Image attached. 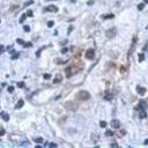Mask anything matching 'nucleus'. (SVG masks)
Returning a JSON list of instances; mask_svg holds the SVG:
<instances>
[{
  "label": "nucleus",
  "mask_w": 148,
  "mask_h": 148,
  "mask_svg": "<svg viewBox=\"0 0 148 148\" xmlns=\"http://www.w3.org/2000/svg\"><path fill=\"white\" fill-rule=\"evenodd\" d=\"M35 142H37V143H42V142H43V138H40V136L35 138Z\"/></svg>",
  "instance_id": "nucleus-14"
},
{
  "label": "nucleus",
  "mask_w": 148,
  "mask_h": 148,
  "mask_svg": "<svg viewBox=\"0 0 148 148\" xmlns=\"http://www.w3.org/2000/svg\"><path fill=\"white\" fill-rule=\"evenodd\" d=\"M143 143H145V145H148V139H147V140H145V142H143Z\"/></svg>",
  "instance_id": "nucleus-37"
},
{
  "label": "nucleus",
  "mask_w": 148,
  "mask_h": 148,
  "mask_svg": "<svg viewBox=\"0 0 148 148\" xmlns=\"http://www.w3.org/2000/svg\"><path fill=\"white\" fill-rule=\"evenodd\" d=\"M104 18H113V14H109V15H105V16H103Z\"/></svg>",
  "instance_id": "nucleus-21"
},
{
  "label": "nucleus",
  "mask_w": 148,
  "mask_h": 148,
  "mask_svg": "<svg viewBox=\"0 0 148 148\" xmlns=\"http://www.w3.org/2000/svg\"><path fill=\"white\" fill-rule=\"evenodd\" d=\"M0 52H1V53L5 52V45H1V46H0Z\"/></svg>",
  "instance_id": "nucleus-29"
},
{
  "label": "nucleus",
  "mask_w": 148,
  "mask_h": 148,
  "mask_svg": "<svg viewBox=\"0 0 148 148\" xmlns=\"http://www.w3.org/2000/svg\"><path fill=\"white\" fill-rule=\"evenodd\" d=\"M17 87H18V88H23V87H24V83H23V82H18V83H17Z\"/></svg>",
  "instance_id": "nucleus-25"
},
{
  "label": "nucleus",
  "mask_w": 148,
  "mask_h": 148,
  "mask_svg": "<svg viewBox=\"0 0 148 148\" xmlns=\"http://www.w3.org/2000/svg\"><path fill=\"white\" fill-rule=\"evenodd\" d=\"M105 135H108V136H112V135H113V132H112V131H106V132H105Z\"/></svg>",
  "instance_id": "nucleus-18"
},
{
  "label": "nucleus",
  "mask_w": 148,
  "mask_h": 148,
  "mask_svg": "<svg viewBox=\"0 0 148 148\" xmlns=\"http://www.w3.org/2000/svg\"><path fill=\"white\" fill-rule=\"evenodd\" d=\"M77 96H79V98H80V99H83V101H84V99L87 101V99H89V98H90V94H89L88 91H86V90H81V91L79 92V95H77Z\"/></svg>",
  "instance_id": "nucleus-1"
},
{
  "label": "nucleus",
  "mask_w": 148,
  "mask_h": 148,
  "mask_svg": "<svg viewBox=\"0 0 148 148\" xmlns=\"http://www.w3.org/2000/svg\"><path fill=\"white\" fill-rule=\"evenodd\" d=\"M147 117V113H146V110H139V118L140 119H143Z\"/></svg>",
  "instance_id": "nucleus-8"
},
{
  "label": "nucleus",
  "mask_w": 148,
  "mask_h": 148,
  "mask_svg": "<svg viewBox=\"0 0 148 148\" xmlns=\"http://www.w3.org/2000/svg\"><path fill=\"white\" fill-rule=\"evenodd\" d=\"M103 98H104L105 101H112V98H113V95H112V92H109V91H106V92L104 94Z\"/></svg>",
  "instance_id": "nucleus-6"
},
{
  "label": "nucleus",
  "mask_w": 148,
  "mask_h": 148,
  "mask_svg": "<svg viewBox=\"0 0 148 148\" xmlns=\"http://www.w3.org/2000/svg\"><path fill=\"white\" fill-rule=\"evenodd\" d=\"M20 146H30V142L29 141H24V142H21Z\"/></svg>",
  "instance_id": "nucleus-19"
},
{
  "label": "nucleus",
  "mask_w": 148,
  "mask_h": 148,
  "mask_svg": "<svg viewBox=\"0 0 148 148\" xmlns=\"http://www.w3.org/2000/svg\"><path fill=\"white\" fill-rule=\"evenodd\" d=\"M8 91H9V92H13V91H14V87H13V86H9V87H8Z\"/></svg>",
  "instance_id": "nucleus-26"
},
{
  "label": "nucleus",
  "mask_w": 148,
  "mask_h": 148,
  "mask_svg": "<svg viewBox=\"0 0 148 148\" xmlns=\"http://www.w3.org/2000/svg\"><path fill=\"white\" fill-rule=\"evenodd\" d=\"M53 24H54V23H53V21H50V22H47V25H49V27H53Z\"/></svg>",
  "instance_id": "nucleus-31"
},
{
  "label": "nucleus",
  "mask_w": 148,
  "mask_h": 148,
  "mask_svg": "<svg viewBox=\"0 0 148 148\" xmlns=\"http://www.w3.org/2000/svg\"><path fill=\"white\" fill-rule=\"evenodd\" d=\"M145 3H148V0H145Z\"/></svg>",
  "instance_id": "nucleus-38"
},
{
  "label": "nucleus",
  "mask_w": 148,
  "mask_h": 148,
  "mask_svg": "<svg viewBox=\"0 0 148 148\" xmlns=\"http://www.w3.org/2000/svg\"><path fill=\"white\" fill-rule=\"evenodd\" d=\"M112 146H113V147H118V145H117V143H111V147H112Z\"/></svg>",
  "instance_id": "nucleus-36"
},
{
  "label": "nucleus",
  "mask_w": 148,
  "mask_h": 148,
  "mask_svg": "<svg viewBox=\"0 0 148 148\" xmlns=\"http://www.w3.org/2000/svg\"><path fill=\"white\" fill-rule=\"evenodd\" d=\"M116 34H117L116 29H110V30H108V31H106V37L112 38V37H114V36H116Z\"/></svg>",
  "instance_id": "nucleus-5"
},
{
  "label": "nucleus",
  "mask_w": 148,
  "mask_h": 148,
  "mask_svg": "<svg viewBox=\"0 0 148 148\" xmlns=\"http://www.w3.org/2000/svg\"><path fill=\"white\" fill-rule=\"evenodd\" d=\"M27 15H28V16H31V15H32V12H31V10H29V12L27 13Z\"/></svg>",
  "instance_id": "nucleus-35"
},
{
  "label": "nucleus",
  "mask_w": 148,
  "mask_h": 148,
  "mask_svg": "<svg viewBox=\"0 0 148 148\" xmlns=\"http://www.w3.org/2000/svg\"><path fill=\"white\" fill-rule=\"evenodd\" d=\"M111 126H112V128L118 130V128L120 127V121H119L118 119H112V120H111Z\"/></svg>",
  "instance_id": "nucleus-4"
},
{
  "label": "nucleus",
  "mask_w": 148,
  "mask_h": 148,
  "mask_svg": "<svg viewBox=\"0 0 148 148\" xmlns=\"http://www.w3.org/2000/svg\"><path fill=\"white\" fill-rule=\"evenodd\" d=\"M23 30H24L25 32H28V31H30V27H29V25H24V27H23Z\"/></svg>",
  "instance_id": "nucleus-20"
},
{
  "label": "nucleus",
  "mask_w": 148,
  "mask_h": 148,
  "mask_svg": "<svg viewBox=\"0 0 148 148\" xmlns=\"http://www.w3.org/2000/svg\"><path fill=\"white\" fill-rule=\"evenodd\" d=\"M49 146H50V147H57V143H53V142H52V143H49Z\"/></svg>",
  "instance_id": "nucleus-33"
},
{
  "label": "nucleus",
  "mask_w": 148,
  "mask_h": 148,
  "mask_svg": "<svg viewBox=\"0 0 148 148\" xmlns=\"http://www.w3.org/2000/svg\"><path fill=\"white\" fill-rule=\"evenodd\" d=\"M99 126H101V127H105V126H106V123H105V121H101V123H99Z\"/></svg>",
  "instance_id": "nucleus-27"
},
{
  "label": "nucleus",
  "mask_w": 148,
  "mask_h": 148,
  "mask_svg": "<svg viewBox=\"0 0 148 148\" xmlns=\"http://www.w3.org/2000/svg\"><path fill=\"white\" fill-rule=\"evenodd\" d=\"M136 90H138V92H139L140 95H143V94L146 92V89H145L143 87H140V86H139V87L136 88Z\"/></svg>",
  "instance_id": "nucleus-10"
},
{
  "label": "nucleus",
  "mask_w": 148,
  "mask_h": 148,
  "mask_svg": "<svg viewBox=\"0 0 148 148\" xmlns=\"http://www.w3.org/2000/svg\"><path fill=\"white\" fill-rule=\"evenodd\" d=\"M143 6H145L143 3H141V5H139V6H138V9H139V10H142V9H143Z\"/></svg>",
  "instance_id": "nucleus-28"
},
{
  "label": "nucleus",
  "mask_w": 148,
  "mask_h": 148,
  "mask_svg": "<svg viewBox=\"0 0 148 148\" xmlns=\"http://www.w3.org/2000/svg\"><path fill=\"white\" fill-rule=\"evenodd\" d=\"M3 134H5V130L1 128V131H0V135H3Z\"/></svg>",
  "instance_id": "nucleus-34"
},
{
  "label": "nucleus",
  "mask_w": 148,
  "mask_h": 148,
  "mask_svg": "<svg viewBox=\"0 0 148 148\" xmlns=\"http://www.w3.org/2000/svg\"><path fill=\"white\" fill-rule=\"evenodd\" d=\"M22 106H23V99L17 101V103H16V105H15V109H20V108H22Z\"/></svg>",
  "instance_id": "nucleus-11"
},
{
  "label": "nucleus",
  "mask_w": 148,
  "mask_h": 148,
  "mask_svg": "<svg viewBox=\"0 0 148 148\" xmlns=\"http://www.w3.org/2000/svg\"><path fill=\"white\" fill-rule=\"evenodd\" d=\"M44 10H45V12H52V13H57V12H58V7H56V6L51 5V6L45 7V8H44Z\"/></svg>",
  "instance_id": "nucleus-3"
},
{
  "label": "nucleus",
  "mask_w": 148,
  "mask_h": 148,
  "mask_svg": "<svg viewBox=\"0 0 148 148\" xmlns=\"http://www.w3.org/2000/svg\"><path fill=\"white\" fill-rule=\"evenodd\" d=\"M1 117H2V119L5 120V121H8L9 120V116H8V113H6V112H1Z\"/></svg>",
  "instance_id": "nucleus-9"
},
{
  "label": "nucleus",
  "mask_w": 148,
  "mask_h": 148,
  "mask_svg": "<svg viewBox=\"0 0 148 148\" xmlns=\"http://www.w3.org/2000/svg\"><path fill=\"white\" fill-rule=\"evenodd\" d=\"M65 72H66V75H67L68 77H69V76H72V72H71V67H69V66L66 68V71H65Z\"/></svg>",
  "instance_id": "nucleus-12"
},
{
  "label": "nucleus",
  "mask_w": 148,
  "mask_h": 148,
  "mask_svg": "<svg viewBox=\"0 0 148 148\" xmlns=\"http://www.w3.org/2000/svg\"><path fill=\"white\" fill-rule=\"evenodd\" d=\"M24 46H25V47H31V46H32V44H31V43H25V44H24Z\"/></svg>",
  "instance_id": "nucleus-30"
},
{
  "label": "nucleus",
  "mask_w": 148,
  "mask_h": 148,
  "mask_svg": "<svg viewBox=\"0 0 148 148\" xmlns=\"http://www.w3.org/2000/svg\"><path fill=\"white\" fill-rule=\"evenodd\" d=\"M43 77L49 80V79H51V74H44V75H43Z\"/></svg>",
  "instance_id": "nucleus-23"
},
{
  "label": "nucleus",
  "mask_w": 148,
  "mask_h": 148,
  "mask_svg": "<svg viewBox=\"0 0 148 148\" xmlns=\"http://www.w3.org/2000/svg\"><path fill=\"white\" fill-rule=\"evenodd\" d=\"M61 80H62V77H61V76H60V75H58V77H56V79H54V81H53V82H54V83H58V82H60V81H61Z\"/></svg>",
  "instance_id": "nucleus-16"
},
{
  "label": "nucleus",
  "mask_w": 148,
  "mask_h": 148,
  "mask_svg": "<svg viewBox=\"0 0 148 148\" xmlns=\"http://www.w3.org/2000/svg\"><path fill=\"white\" fill-rule=\"evenodd\" d=\"M75 1H76V0H72V2H75Z\"/></svg>",
  "instance_id": "nucleus-40"
},
{
  "label": "nucleus",
  "mask_w": 148,
  "mask_h": 148,
  "mask_svg": "<svg viewBox=\"0 0 148 148\" xmlns=\"http://www.w3.org/2000/svg\"><path fill=\"white\" fill-rule=\"evenodd\" d=\"M31 3H34V1H32V0H30V1H28V2H25V3H24V7H27V6H29V5H31Z\"/></svg>",
  "instance_id": "nucleus-24"
},
{
  "label": "nucleus",
  "mask_w": 148,
  "mask_h": 148,
  "mask_svg": "<svg viewBox=\"0 0 148 148\" xmlns=\"http://www.w3.org/2000/svg\"><path fill=\"white\" fill-rule=\"evenodd\" d=\"M66 52H67V49H66V47L61 49V53H66Z\"/></svg>",
  "instance_id": "nucleus-32"
},
{
  "label": "nucleus",
  "mask_w": 148,
  "mask_h": 148,
  "mask_svg": "<svg viewBox=\"0 0 148 148\" xmlns=\"http://www.w3.org/2000/svg\"><path fill=\"white\" fill-rule=\"evenodd\" d=\"M138 60H139V62H142L143 60H145V54H139V58H138Z\"/></svg>",
  "instance_id": "nucleus-13"
},
{
  "label": "nucleus",
  "mask_w": 148,
  "mask_h": 148,
  "mask_svg": "<svg viewBox=\"0 0 148 148\" xmlns=\"http://www.w3.org/2000/svg\"><path fill=\"white\" fill-rule=\"evenodd\" d=\"M25 17H27V14H23V15L21 16V18H20V23H23V22L25 21Z\"/></svg>",
  "instance_id": "nucleus-15"
},
{
  "label": "nucleus",
  "mask_w": 148,
  "mask_h": 148,
  "mask_svg": "<svg viewBox=\"0 0 148 148\" xmlns=\"http://www.w3.org/2000/svg\"><path fill=\"white\" fill-rule=\"evenodd\" d=\"M44 1H54V0H44Z\"/></svg>",
  "instance_id": "nucleus-39"
},
{
  "label": "nucleus",
  "mask_w": 148,
  "mask_h": 148,
  "mask_svg": "<svg viewBox=\"0 0 148 148\" xmlns=\"http://www.w3.org/2000/svg\"><path fill=\"white\" fill-rule=\"evenodd\" d=\"M138 109H139V110H146V109H147V104H146V102H145V101H140Z\"/></svg>",
  "instance_id": "nucleus-7"
},
{
  "label": "nucleus",
  "mask_w": 148,
  "mask_h": 148,
  "mask_svg": "<svg viewBox=\"0 0 148 148\" xmlns=\"http://www.w3.org/2000/svg\"><path fill=\"white\" fill-rule=\"evenodd\" d=\"M16 42H17L18 44H22V45H24V44H25V43H24V40H23V39H20V38H18Z\"/></svg>",
  "instance_id": "nucleus-22"
},
{
  "label": "nucleus",
  "mask_w": 148,
  "mask_h": 148,
  "mask_svg": "<svg viewBox=\"0 0 148 148\" xmlns=\"http://www.w3.org/2000/svg\"><path fill=\"white\" fill-rule=\"evenodd\" d=\"M94 56H95V50L94 49H89V50H87V52H86V57H87V59H94Z\"/></svg>",
  "instance_id": "nucleus-2"
},
{
  "label": "nucleus",
  "mask_w": 148,
  "mask_h": 148,
  "mask_svg": "<svg viewBox=\"0 0 148 148\" xmlns=\"http://www.w3.org/2000/svg\"><path fill=\"white\" fill-rule=\"evenodd\" d=\"M18 56H20V53H17V52H14L12 58H13V59H17V58H18Z\"/></svg>",
  "instance_id": "nucleus-17"
}]
</instances>
